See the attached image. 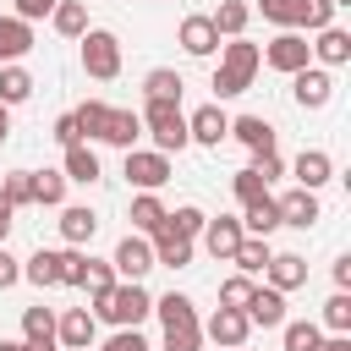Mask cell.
Listing matches in <instances>:
<instances>
[{
    "instance_id": "1",
    "label": "cell",
    "mask_w": 351,
    "mask_h": 351,
    "mask_svg": "<svg viewBox=\"0 0 351 351\" xmlns=\"http://www.w3.org/2000/svg\"><path fill=\"white\" fill-rule=\"evenodd\" d=\"M258 44H247V38H230L225 49H219V66H214V93L219 99H236V93H247L252 88V77H258Z\"/></svg>"
},
{
    "instance_id": "2",
    "label": "cell",
    "mask_w": 351,
    "mask_h": 351,
    "mask_svg": "<svg viewBox=\"0 0 351 351\" xmlns=\"http://www.w3.org/2000/svg\"><path fill=\"white\" fill-rule=\"evenodd\" d=\"M93 313H99L104 324H115V329H137V324L154 313V296L143 291V280H115V291L99 296Z\"/></svg>"
},
{
    "instance_id": "3",
    "label": "cell",
    "mask_w": 351,
    "mask_h": 351,
    "mask_svg": "<svg viewBox=\"0 0 351 351\" xmlns=\"http://www.w3.org/2000/svg\"><path fill=\"white\" fill-rule=\"evenodd\" d=\"M143 132L154 137V154H181L192 137H186V115H181V104H170V99H148L143 104Z\"/></svg>"
},
{
    "instance_id": "4",
    "label": "cell",
    "mask_w": 351,
    "mask_h": 351,
    "mask_svg": "<svg viewBox=\"0 0 351 351\" xmlns=\"http://www.w3.org/2000/svg\"><path fill=\"white\" fill-rule=\"evenodd\" d=\"M77 44H82V71H88V77H99V82L121 77V38H115L110 27H88Z\"/></svg>"
},
{
    "instance_id": "5",
    "label": "cell",
    "mask_w": 351,
    "mask_h": 351,
    "mask_svg": "<svg viewBox=\"0 0 351 351\" xmlns=\"http://www.w3.org/2000/svg\"><path fill=\"white\" fill-rule=\"evenodd\" d=\"M258 60L263 66H274V71H285V77H296L302 66H313V49H307V33H274L263 49H258Z\"/></svg>"
},
{
    "instance_id": "6",
    "label": "cell",
    "mask_w": 351,
    "mask_h": 351,
    "mask_svg": "<svg viewBox=\"0 0 351 351\" xmlns=\"http://www.w3.org/2000/svg\"><path fill=\"white\" fill-rule=\"evenodd\" d=\"M126 181H132L137 192H159V186L170 181V159L154 154V148H126Z\"/></svg>"
},
{
    "instance_id": "7",
    "label": "cell",
    "mask_w": 351,
    "mask_h": 351,
    "mask_svg": "<svg viewBox=\"0 0 351 351\" xmlns=\"http://www.w3.org/2000/svg\"><path fill=\"white\" fill-rule=\"evenodd\" d=\"M93 335H99V318H93L88 307H66V313L55 318V340H60V351H88Z\"/></svg>"
},
{
    "instance_id": "8",
    "label": "cell",
    "mask_w": 351,
    "mask_h": 351,
    "mask_svg": "<svg viewBox=\"0 0 351 351\" xmlns=\"http://www.w3.org/2000/svg\"><path fill=\"white\" fill-rule=\"evenodd\" d=\"M247 335H252V324H247L241 307H219V313L203 324V340H214V346H225V351H241Z\"/></svg>"
},
{
    "instance_id": "9",
    "label": "cell",
    "mask_w": 351,
    "mask_h": 351,
    "mask_svg": "<svg viewBox=\"0 0 351 351\" xmlns=\"http://www.w3.org/2000/svg\"><path fill=\"white\" fill-rule=\"evenodd\" d=\"M291 93H296L302 110H324V104L335 99V77H329L324 66H302V71L291 77Z\"/></svg>"
},
{
    "instance_id": "10",
    "label": "cell",
    "mask_w": 351,
    "mask_h": 351,
    "mask_svg": "<svg viewBox=\"0 0 351 351\" xmlns=\"http://www.w3.org/2000/svg\"><path fill=\"white\" fill-rule=\"evenodd\" d=\"M110 269H115V280H143V274L154 269V247H148V236H121Z\"/></svg>"
},
{
    "instance_id": "11",
    "label": "cell",
    "mask_w": 351,
    "mask_h": 351,
    "mask_svg": "<svg viewBox=\"0 0 351 351\" xmlns=\"http://www.w3.org/2000/svg\"><path fill=\"white\" fill-rule=\"evenodd\" d=\"M186 137H192V143H203V148H219V143L230 137V115H225L219 104H203V110H192V115H186Z\"/></svg>"
},
{
    "instance_id": "12",
    "label": "cell",
    "mask_w": 351,
    "mask_h": 351,
    "mask_svg": "<svg viewBox=\"0 0 351 351\" xmlns=\"http://www.w3.org/2000/svg\"><path fill=\"white\" fill-rule=\"evenodd\" d=\"M247 324L252 329H280L285 324V296L274 291V285H252V296H247Z\"/></svg>"
},
{
    "instance_id": "13",
    "label": "cell",
    "mask_w": 351,
    "mask_h": 351,
    "mask_svg": "<svg viewBox=\"0 0 351 351\" xmlns=\"http://www.w3.org/2000/svg\"><path fill=\"white\" fill-rule=\"evenodd\" d=\"M176 38H181V49H186L192 60H208V55L219 49V33H214V22H208L203 11L181 16V33H176Z\"/></svg>"
},
{
    "instance_id": "14",
    "label": "cell",
    "mask_w": 351,
    "mask_h": 351,
    "mask_svg": "<svg viewBox=\"0 0 351 351\" xmlns=\"http://www.w3.org/2000/svg\"><path fill=\"white\" fill-rule=\"evenodd\" d=\"M22 346H27V351H60V340H55V313H49V307H22Z\"/></svg>"
},
{
    "instance_id": "15",
    "label": "cell",
    "mask_w": 351,
    "mask_h": 351,
    "mask_svg": "<svg viewBox=\"0 0 351 351\" xmlns=\"http://www.w3.org/2000/svg\"><path fill=\"white\" fill-rule=\"evenodd\" d=\"M291 176H296V186H302V192H318V186L335 176V159H329L324 148H302V154H296V165H291Z\"/></svg>"
},
{
    "instance_id": "16",
    "label": "cell",
    "mask_w": 351,
    "mask_h": 351,
    "mask_svg": "<svg viewBox=\"0 0 351 351\" xmlns=\"http://www.w3.org/2000/svg\"><path fill=\"white\" fill-rule=\"evenodd\" d=\"M241 236H247V230H241V219H230V214H219V219L203 225V247H208L219 263H230V252L241 247Z\"/></svg>"
},
{
    "instance_id": "17",
    "label": "cell",
    "mask_w": 351,
    "mask_h": 351,
    "mask_svg": "<svg viewBox=\"0 0 351 351\" xmlns=\"http://www.w3.org/2000/svg\"><path fill=\"white\" fill-rule=\"evenodd\" d=\"M148 247H154V269H159V263H165V269H186V263H192V241L176 236L170 225H159V230L148 236Z\"/></svg>"
},
{
    "instance_id": "18",
    "label": "cell",
    "mask_w": 351,
    "mask_h": 351,
    "mask_svg": "<svg viewBox=\"0 0 351 351\" xmlns=\"http://www.w3.org/2000/svg\"><path fill=\"white\" fill-rule=\"evenodd\" d=\"M307 49H313V60H318L324 71H329V66H346V60H351V33H346V27H324V33H313Z\"/></svg>"
},
{
    "instance_id": "19",
    "label": "cell",
    "mask_w": 351,
    "mask_h": 351,
    "mask_svg": "<svg viewBox=\"0 0 351 351\" xmlns=\"http://www.w3.org/2000/svg\"><path fill=\"white\" fill-rule=\"evenodd\" d=\"M274 203H280V225H296V230L318 225V214H324V208H318V192H302V186L285 192V197H274Z\"/></svg>"
},
{
    "instance_id": "20",
    "label": "cell",
    "mask_w": 351,
    "mask_h": 351,
    "mask_svg": "<svg viewBox=\"0 0 351 351\" xmlns=\"http://www.w3.org/2000/svg\"><path fill=\"white\" fill-rule=\"evenodd\" d=\"M241 230L269 241V236L280 230V203H274L269 192H263V197H252V203H241Z\"/></svg>"
},
{
    "instance_id": "21",
    "label": "cell",
    "mask_w": 351,
    "mask_h": 351,
    "mask_svg": "<svg viewBox=\"0 0 351 351\" xmlns=\"http://www.w3.org/2000/svg\"><path fill=\"white\" fill-rule=\"evenodd\" d=\"M263 274H269V285H274V291L285 296V291H296V285H307V258H302V252H274Z\"/></svg>"
},
{
    "instance_id": "22",
    "label": "cell",
    "mask_w": 351,
    "mask_h": 351,
    "mask_svg": "<svg viewBox=\"0 0 351 351\" xmlns=\"http://www.w3.org/2000/svg\"><path fill=\"white\" fill-rule=\"evenodd\" d=\"M137 137H143V115H137V110H110L99 143H110V148H137Z\"/></svg>"
},
{
    "instance_id": "23",
    "label": "cell",
    "mask_w": 351,
    "mask_h": 351,
    "mask_svg": "<svg viewBox=\"0 0 351 351\" xmlns=\"http://www.w3.org/2000/svg\"><path fill=\"white\" fill-rule=\"evenodd\" d=\"M230 137L247 143L252 154H274V126H269L263 115H236V121H230Z\"/></svg>"
},
{
    "instance_id": "24",
    "label": "cell",
    "mask_w": 351,
    "mask_h": 351,
    "mask_svg": "<svg viewBox=\"0 0 351 351\" xmlns=\"http://www.w3.org/2000/svg\"><path fill=\"white\" fill-rule=\"evenodd\" d=\"M60 176H66V181H77V186H93L104 170H99V154H93L88 143H77V148H66V159H60Z\"/></svg>"
},
{
    "instance_id": "25",
    "label": "cell",
    "mask_w": 351,
    "mask_h": 351,
    "mask_svg": "<svg viewBox=\"0 0 351 351\" xmlns=\"http://www.w3.org/2000/svg\"><path fill=\"white\" fill-rule=\"evenodd\" d=\"M165 214H170V208L159 203V192H137V197H132V214H126V219H132V236H154V230L165 225Z\"/></svg>"
},
{
    "instance_id": "26",
    "label": "cell",
    "mask_w": 351,
    "mask_h": 351,
    "mask_svg": "<svg viewBox=\"0 0 351 351\" xmlns=\"http://www.w3.org/2000/svg\"><path fill=\"white\" fill-rule=\"evenodd\" d=\"M27 49H33V27L16 16H0V66H16Z\"/></svg>"
},
{
    "instance_id": "27",
    "label": "cell",
    "mask_w": 351,
    "mask_h": 351,
    "mask_svg": "<svg viewBox=\"0 0 351 351\" xmlns=\"http://www.w3.org/2000/svg\"><path fill=\"white\" fill-rule=\"evenodd\" d=\"M99 230V214L93 208H60V241L66 247H88Z\"/></svg>"
},
{
    "instance_id": "28",
    "label": "cell",
    "mask_w": 351,
    "mask_h": 351,
    "mask_svg": "<svg viewBox=\"0 0 351 351\" xmlns=\"http://www.w3.org/2000/svg\"><path fill=\"white\" fill-rule=\"evenodd\" d=\"M269 258H274V252H269V241H263V236H241V247L230 252V263H236L247 280H258V274L269 269Z\"/></svg>"
},
{
    "instance_id": "29",
    "label": "cell",
    "mask_w": 351,
    "mask_h": 351,
    "mask_svg": "<svg viewBox=\"0 0 351 351\" xmlns=\"http://www.w3.org/2000/svg\"><path fill=\"white\" fill-rule=\"evenodd\" d=\"M247 16H252V5H247V0H219V11H214L208 22H214V33H219V38H241Z\"/></svg>"
},
{
    "instance_id": "30",
    "label": "cell",
    "mask_w": 351,
    "mask_h": 351,
    "mask_svg": "<svg viewBox=\"0 0 351 351\" xmlns=\"http://www.w3.org/2000/svg\"><path fill=\"white\" fill-rule=\"evenodd\" d=\"M49 22H55L60 38H82V33H88V5H82V0H60V5L49 11Z\"/></svg>"
},
{
    "instance_id": "31",
    "label": "cell",
    "mask_w": 351,
    "mask_h": 351,
    "mask_svg": "<svg viewBox=\"0 0 351 351\" xmlns=\"http://www.w3.org/2000/svg\"><path fill=\"white\" fill-rule=\"evenodd\" d=\"M22 280H33L38 291H49V285H60V252H33L27 263H22Z\"/></svg>"
},
{
    "instance_id": "32",
    "label": "cell",
    "mask_w": 351,
    "mask_h": 351,
    "mask_svg": "<svg viewBox=\"0 0 351 351\" xmlns=\"http://www.w3.org/2000/svg\"><path fill=\"white\" fill-rule=\"evenodd\" d=\"M33 88H38V82H33L22 66H0V104H5V110H11V104H27Z\"/></svg>"
},
{
    "instance_id": "33",
    "label": "cell",
    "mask_w": 351,
    "mask_h": 351,
    "mask_svg": "<svg viewBox=\"0 0 351 351\" xmlns=\"http://www.w3.org/2000/svg\"><path fill=\"white\" fill-rule=\"evenodd\" d=\"M181 88H186V82H181V71H170V66H154V71L143 77V93H148V99H170V104H181Z\"/></svg>"
},
{
    "instance_id": "34",
    "label": "cell",
    "mask_w": 351,
    "mask_h": 351,
    "mask_svg": "<svg viewBox=\"0 0 351 351\" xmlns=\"http://www.w3.org/2000/svg\"><path fill=\"white\" fill-rule=\"evenodd\" d=\"M154 313H159V324H165V329H170V324H197V307H192V296H181V291L154 296Z\"/></svg>"
},
{
    "instance_id": "35",
    "label": "cell",
    "mask_w": 351,
    "mask_h": 351,
    "mask_svg": "<svg viewBox=\"0 0 351 351\" xmlns=\"http://www.w3.org/2000/svg\"><path fill=\"white\" fill-rule=\"evenodd\" d=\"M33 203L60 208V203H66V176H60V170H33Z\"/></svg>"
},
{
    "instance_id": "36",
    "label": "cell",
    "mask_w": 351,
    "mask_h": 351,
    "mask_svg": "<svg viewBox=\"0 0 351 351\" xmlns=\"http://www.w3.org/2000/svg\"><path fill=\"white\" fill-rule=\"evenodd\" d=\"M335 27V5L329 0H302L296 5V33H324Z\"/></svg>"
},
{
    "instance_id": "37",
    "label": "cell",
    "mask_w": 351,
    "mask_h": 351,
    "mask_svg": "<svg viewBox=\"0 0 351 351\" xmlns=\"http://www.w3.org/2000/svg\"><path fill=\"white\" fill-rule=\"evenodd\" d=\"M71 121H77V132H82V143H88V137H99V132H104L110 104H104V99H88V104H77V110H71Z\"/></svg>"
},
{
    "instance_id": "38",
    "label": "cell",
    "mask_w": 351,
    "mask_h": 351,
    "mask_svg": "<svg viewBox=\"0 0 351 351\" xmlns=\"http://www.w3.org/2000/svg\"><path fill=\"white\" fill-rule=\"evenodd\" d=\"M280 329H285V346H280V351H318V346H324V329H318V324H307V318L280 324Z\"/></svg>"
},
{
    "instance_id": "39",
    "label": "cell",
    "mask_w": 351,
    "mask_h": 351,
    "mask_svg": "<svg viewBox=\"0 0 351 351\" xmlns=\"http://www.w3.org/2000/svg\"><path fill=\"white\" fill-rule=\"evenodd\" d=\"M165 225H170L176 236H186V241H197V236H203V225H208V214H203V208H192V203H181L176 214H165Z\"/></svg>"
},
{
    "instance_id": "40",
    "label": "cell",
    "mask_w": 351,
    "mask_h": 351,
    "mask_svg": "<svg viewBox=\"0 0 351 351\" xmlns=\"http://www.w3.org/2000/svg\"><path fill=\"white\" fill-rule=\"evenodd\" d=\"M0 197H5L11 208H27V203H33V170H11V176L0 181Z\"/></svg>"
},
{
    "instance_id": "41",
    "label": "cell",
    "mask_w": 351,
    "mask_h": 351,
    "mask_svg": "<svg viewBox=\"0 0 351 351\" xmlns=\"http://www.w3.org/2000/svg\"><path fill=\"white\" fill-rule=\"evenodd\" d=\"M324 329H329V335H351V296H346V291H335V296L324 302Z\"/></svg>"
},
{
    "instance_id": "42",
    "label": "cell",
    "mask_w": 351,
    "mask_h": 351,
    "mask_svg": "<svg viewBox=\"0 0 351 351\" xmlns=\"http://www.w3.org/2000/svg\"><path fill=\"white\" fill-rule=\"evenodd\" d=\"M165 351H203V324H170Z\"/></svg>"
},
{
    "instance_id": "43",
    "label": "cell",
    "mask_w": 351,
    "mask_h": 351,
    "mask_svg": "<svg viewBox=\"0 0 351 351\" xmlns=\"http://www.w3.org/2000/svg\"><path fill=\"white\" fill-rule=\"evenodd\" d=\"M82 280H88V252L82 247H66L60 252V285H77L82 291Z\"/></svg>"
},
{
    "instance_id": "44",
    "label": "cell",
    "mask_w": 351,
    "mask_h": 351,
    "mask_svg": "<svg viewBox=\"0 0 351 351\" xmlns=\"http://www.w3.org/2000/svg\"><path fill=\"white\" fill-rule=\"evenodd\" d=\"M82 291L99 302V296H110L115 291V269L110 263H99V258H88V280H82Z\"/></svg>"
},
{
    "instance_id": "45",
    "label": "cell",
    "mask_w": 351,
    "mask_h": 351,
    "mask_svg": "<svg viewBox=\"0 0 351 351\" xmlns=\"http://www.w3.org/2000/svg\"><path fill=\"white\" fill-rule=\"evenodd\" d=\"M296 5H302V0H258V11H263V22H274L280 33H285V27L296 33Z\"/></svg>"
},
{
    "instance_id": "46",
    "label": "cell",
    "mask_w": 351,
    "mask_h": 351,
    "mask_svg": "<svg viewBox=\"0 0 351 351\" xmlns=\"http://www.w3.org/2000/svg\"><path fill=\"white\" fill-rule=\"evenodd\" d=\"M230 192H236V203H252V197H263L269 186H263V176L247 165V170H236V176H230Z\"/></svg>"
},
{
    "instance_id": "47",
    "label": "cell",
    "mask_w": 351,
    "mask_h": 351,
    "mask_svg": "<svg viewBox=\"0 0 351 351\" xmlns=\"http://www.w3.org/2000/svg\"><path fill=\"white\" fill-rule=\"evenodd\" d=\"M252 285H258V280H247V274H236V280H225V285H219V307H247V296H252Z\"/></svg>"
},
{
    "instance_id": "48",
    "label": "cell",
    "mask_w": 351,
    "mask_h": 351,
    "mask_svg": "<svg viewBox=\"0 0 351 351\" xmlns=\"http://www.w3.org/2000/svg\"><path fill=\"white\" fill-rule=\"evenodd\" d=\"M99 351H148V340H143L137 329H115V335H110Z\"/></svg>"
},
{
    "instance_id": "49",
    "label": "cell",
    "mask_w": 351,
    "mask_h": 351,
    "mask_svg": "<svg viewBox=\"0 0 351 351\" xmlns=\"http://www.w3.org/2000/svg\"><path fill=\"white\" fill-rule=\"evenodd\" d=\"M55 5H60V0H16V22H27V27H33V22H38V16H49Z\"/></svg>"
},
{
    "instance_id": "50",
    "label": "cell",
    "mask_w": 351,
    "mask_h": 351,
    "mask_svg": "<svg viewBox=\"0 0 351 351\" xmlns=\"http://www.w3.org/2000/svg\"><path fill=\"white\" fill-rule=\"evenodd\" d=\"M55 143H60V148H77V143H82V132H77L71 110H66V115H55Z\"/></svg>"
},
{
    "instance_id": "51",
    "label": "cell",
    "mask_w": 351,
    "mask_h": 351,
    "mask_svg": "<svg viewBox=\"0 0 351 351\" xmlns=\"http://www.w3.org/2000/svg\"><path fill=\"white\" fill-rule=\"evenodd\" d=\"M252 170H258V176H263V186H269V181H280V176H285V165H280V154H252Z\"/></svg>"
},
{
    "instance_id": "52",
    "label": "cell",
    "mask_w": 351,
    "mask_h": 351,
    "mask_svg": "<svg viewBox=\"0 0 351 351\" xmlns=\"http://www.w3.org/2000/svg\"><path fill=\"white\" fill-rule=\"evenodd\" d=\"M16 280H22V263H16V258H11L5 247H0V291H11Z\"/></svg>"
},
{
    "instance_id": "53",
    "label": "cell",
    "mask_w": 351,
    "mask_h": 351,
    "mask_svg": "<svg viewBox=\"0 0 351 351\" xmlns=\"http://www.w3.org/2000/svg\"><path fill=\"white\" fill-rule=\"evenodd\" d=\"M335 285H340V291L351 285V252H340V258H335Z\"/></svg>"
},
{
    "instance_id": "54",
    "label": "cell",
    "mask_w": 351,
    "mask_h": 351,
    "mask_svg": "<svg viewBox=\"0 0 351 351\" xmlns=\"http://www.w3.org/2000/svg\"><path fill=\"white\" fill-rule=\"evenodd\" d=\"M11 214H16V208L0 197V247H5V236H11Z\"/></svg>"
},
{
    "instance_id": "55",
    "label": "cell",
    "mask_w": 351,
    "mask_h": 351,
    "mask_svg": "<svg viewBox=\"0 0 351 351\" xmlns=\"http://www.w3.org/2000/svg\"><path fill=\"white\" fill-rule=\"evenodd\" d=\"M318 351H351V335H329V340H324Z\"/></svg>"
},
{
    "instance_id": "56",
    "label": "cell",
    "mask_w": 351,
    "mask_h": 351,
    "mask_svg": "<svg viewBox=\"0 0 351 351\" xmlns=\"http://www.w3.org/2000/svg\"><path fill=\"white\" fill-rule=\"evenodd\" d=\"M5 137H11V110L0 104V148H5Z\"/></svg>"
},
{
    "instance_id": "57",
    "label": "cell",
    "mask_w": 351,
    "mask_h": 351,
    "mask_svg": "<svg viewBox=\"0 0 351 351\" xmlns=\"http://www.w3.org/2000/svg\"><path fill=\"white\" fill-rule=\"evenodd\" d=\"M0 351H27V346L22 340H0Z\"/></svg>"
},
{
    "instance_id": "58",
    "label": "cell",
    "mask_w": 351,
    "mask_h": 351,
    "mask_svg": "<svg viewBox=\"0 0 351 351\" xmlns=\"http://www.w3.org/2000/svg\"><path fill=\"white\" fill-rule=\"evenodd\" d=\"M329 5H335V11H340V5H351V0H329Z\"/></svg>"
}]
</instances>
